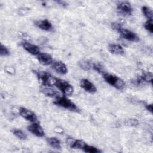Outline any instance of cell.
<instances>
[{"mask_svg":"<svg viewBox=\"0 0 153 153\" xmlns=\"http://www.w3.org/2000/svg\"><path fill=\"white\" fill-rule=\"evenodd\" d=\"M102 76L107 83L115 87L116 89L122 90L124 88L126 84L124 81L118 76L107 72H104Z\"/></svg>","mask_w":153,"mask_h":153,"instance_id":"6da1fadb","label":"cell"},{"mask_svg":"<svg viewBox=\"0 0 153 153\" xmlns=\"http://www.w3.org/2000/svg\"><path fill=\"white\" fill-rule=\"evenodd\" d=\"M53 103L58 106L62 107L65 109H68L72 112L79 111V109L76 105L69 99H68L67 96H65L62 97L57 96L56 100L53 102Z\"/></svg>","mask_w":153,"mask_h":153,"instance_id":"7a4b0ae2","label":"cell"},{"mask_svg":"<svg viewBox=\"0 0 153 153\" xmlns=\"http://www.w3.org/2000/svg\"><path fill=\"white\" fill-rule=\"evenodd\" d=\"M37 78L43 86L52 87L55 85L57 78L52 76L50 73L46 71H36Z\"/></svg>","mask_w":153,"mask_h":153,"instance_id":"3957f363","label":"cell"},{"mask_svg":"<svg viewBox=\"0 0 153 153\" xmlns=\"http://www.w3.org/2000/svg\"><path fill=\"white\" fill-rule=\"evenodd\" d=\"M55 85L65 96H69L73 94V87L68 82L63 79L57 78V81Z\"/></svg>","mask_w":153,"mask_h":153,"instance_id":"277c9868","label":"cell"},{"mask_svg":"<svg viewBox=\"0 0 153 153\" xmlns=\"http://www.w3.org/2000/svg\"><path fill=\"white\" fill-rule=\"evenodd\" d=\"M117 10L118 13L123 16H128L133 13V8L131 4L127 1L119 2L117 5Z\"/></svg>","mask_w":153,"mask_h":153,"instance_id":"5b68a950","label":"cell"},{"mask_svg":"<svg viewBox=\"0 0 153 153\" xmlns=\"http://www.w3.org/2000/svg\"><path fill=\"white\" fill-rule=\"evenodd\" d=\"M118 32L123 39L127 41L131 42H137L139 40V38L134 32L123 27L119 30Z\"/></svg>","mask_w":153,"mask_h":153,"instance_id":"8992f818","label":"cell"},{"mask_svg":"<svg viewBox=\"0 0 153 153\" xmlns=\"http://www.w3.org/2000/svg\"><path fill=\"white\" fill-rule=\"evenodd\" d=\"M19 112L20 115L22 118L28 121H30L31 123H35L37 121L38 118L35 114L26 108L20 107Z\"/></svg>","mask_w":153,"mask_h":153,"instance_id":"52a82bcc","label":"cell"},{"mask_svg":"<svg viewBox=\"0 0 153 153\" xmlns=\"http://www.w3.org/2000/svg\"><path fill=\"white\" fill-rule=\"evenodd\" d=\"M27 128L30 133L37 137H42L45 135V132L43 128L39 123L36 122L32 123L30 125L27 126Z\"/></svg>","mask_w":153,"mask_h":153,"instance_id":"ba28073f","label":"cell"},{"mask_svg":"<svg viewBox=\"0 0 153 153\" xmlns=\"http://www.w3.org/2000/svg\"><path fill=\"white\" fill-rule=\"evenodd\" d=\"M22 46L27 52L32 55L38 56L41 53L39 47L36 45L30 42L26 41L23 42H22Z\"/></svg>","mask_w":153,"mask_h":153,"instance_id":"9c48e42d","label":"cell"},{"mask_svg":"<svg viewBox=\"0 0 153 153\" xmlns=\"http://www.w3.org/2000/svg\"><path fill=\"white\" fill-rule=\"evenodd\" d=\"M80 87L86 92L91 94L94 93L97 91V88L95 85L87 79H82L81 80Z\"/></svg>","mask_w":153,"mask_h":153,"instance_id":"30bf717a","label":"cell"},{"mask_svg":"<svg viewBox=\"0 0 153 153\" xmlns=\"http://www.w3.org/2000/svg\"><path fill=\"white\" fill-rule=\"evenodd\" d=\"M35 25L39 29L47 32H51L53 30V26L51 23L47 19L36 20L35 22Z\"/></svg>","mask_w":153,"mask_h":153,"instance_id":"8fae6325","label":"cell"},{"mask_svg":"<svg viewBox=\"0 0 153 153\" xmlns=\"http://www.w3.org/2000/svg\"><path fill=\"white\" fill-rule=\"evenodd\" d=\"M52 69L60 75H65L68 72L66 65L61 61H56L51 64Z\"/></svg>","mask_w":153,"mask_h":153,"instance_id":"7c38bea8","label":"cell"},{"mask_svg":"<svg viewBox=\"0 0 153 153\" xmlns=\"http://www.w3.org/2000/svg\"><path fill=\"white\" fill-rule=\"evenodd\" d=\"M37 56V59L38 60L39 62L44 65V66H47L51 65L53 62V60L52 57L45 53H40Z\"/></svg>","mask_w":153,"mask_h":153,"instance_id":"4fadbf2b","label":"cell"},{"mask_svg":"<svg viewBox=\"0 0 153 153\" xmlns=\"http://www.w3.org/2000/svg\"><path fill=\"white\" fill-rule=\"evenodd\" d=\"M108 49L110 53L114 54L123 55L124 54V50L123 47L118 44H110L108 47Z\"/></svg>","mask_w":153,"mask_h":153,"instance_id":"5bb4252c","label":"cell"},{"mask_svg":"<svg viewBox=\"0 0 153 153\" xmlns=\"http://www.w3.org/2000/svg\"><path fill=\"white\" fill-rule=\"evenodd\" d=\"M47 142L52 148L56 149H60L61 148V143L59 139L55 137H50L46 139Z\"/></svg>","mask_w":153,"mask_h":153,"instance_id":"9a60e30c","label":"cell"},{"mask_svg":"<svg viewBox=\"0 0 153 153\" xmlns=\"http://www.w3.org/2000/svg\"><path fill=\"white\" fill-rule=\"evenodd\" d=\"M40 90L44 95L50 97H57L58 95L57 92L55 90L51 88V87L43 86V87H42Z\"/></svg>","mask_w":153,"mask_h":153,"instance_id":"2e32d148","label":"cell"},{"mask_svg":"<svg viewBox=\"0 0 153 153\" xmlns=\"http://www.w3.org/2000/svg\"><path fill=\"white\" fill-rule=\"evenodd\" d=\"M79 66L84 71H90L92 69L93 63L88 60H81L78 62Z\"/></svg>","mask_w":153,"mask_h":153,"instance_id":"e0dca14e","label":"cell"},{"mask_svg":"<svg viewBox=\"0 0 153 153\" xmlns=\"http://www.w3.org/2000/svg\"><path fill=\"white\" fill-rule=\"evenodd\" d=\"M85 143L80 139H76L70 142V146L72 149H82Z\"/></svg>","mask_w":153,"mask_h":153,"instance_id":"ac0fdd59","label":"cell"},{"mask_svg":"<svg viewBox=\"0 0 153 153\" xmlns=\"http://www.w3.org/2000/svg\"><path fill=\"white\" fill-rule=\"evenodd\" d=\"M142 11L143 15L148 19V20H152L153 12L150 7L148 6H143L142 7Z\"/></svg>","mask_w":153,"mask_h":153,"instance_id":"d6986e66","label":"cell"},{"mask_svg":"<svg viewBox=\"0 0 153 153\" xmlns=\"http://www.w3.org/2000/svg\"><path fill=\"white\" fill-rule=\"evenodd\" d=\"M82 150L85 152H88V153H99L101 151L98 149L96 147H94L91 145H89L87 143H85L82 148Z\"/></svg>","mask_w":153,"mask_h":153,"instance_id":"ffe728a7","label":"cell"},{"mask_svg":"<svg viewBox=\"0 0 153 153\" xmlns=\"http://www.w3.org/2000/svg\"><path fill=\"white\" fill-rule=\"evenodd\" d=\"M12 133L14 136L21 140H25L27 138V134L20 129H13L12 130Z\"/></svg>","mask_w":153,"mask_h":153,"instance_id":"44dd1931","label":"cell"},{"mask_svg":"<svg viewBox=\"0 0 153 153\" xmlns=\"http://www.w3.org/2000/svg\"><path fill=\"white\" fill-rule=\"evenodd\" d=\"M152 74L151 72L145 73L140 78V81L147 82H152Z\"/></svg>","mask_w":153,"mask_h":153,"instance_id":"7402d4cb","label":"cell"},{"mask_svg":"<svg viewBox=\"0 0 153 153\" xmlns=\"http://www.w3.org/2000/svg\"><path fill=\"white\" fill-rule=\"evenodd\" d=\"M145 29L151 33H153V22L152 20H147L144 23Z\"/></svg>","mask_w":153,"mask_h":153,"instance_id":"603a6c76","label":"cell"},{"mask_svg":"<svg viewBox=\"0 0 153 153\" xmlns=\"http://www.w3.org/2000/svg\"><path fill=\"white\" fill-rule=\"evenodd\" d=\"M92 69L97 71V72H99L100 74H103L104 72H105L104 71L103 68V66L99 64V63H93V66H92Z\"/></svg>","mask_w":153,"mask_h":153,"instance_id":"cb8c5ba5","label":"cell"},{"mask_svg":"<svg viewBox=\"0 0 153 153\" xmlns=\"http://www.w3.org/2000/svg\"><path fill=\"white\" fill-rule=\"evenodd\" d=\"M10 54V52L8 48L1 44V50H0V54L1 56H8Z\"/></svg>","mask_w":153,"mask_h":153,"instance_id":"d4e9b609","label":"cell"},{"mask_svg":"<svg viewBox=\"0 0 153 153\" xmlns=\"http://www.w3.org/2000/svg\"><path fill=\"white\" fill-rule=\"evenodd\" d=\"M122 25L119 23H117V22H114L112 23H111V27L112 28V29H114V30H115L116 32H118L119 30L122 27Z\"/></svg>","mask_w":153,"mask_h":153,"instance_id":"484cf974","label":"cell"},{"mask_svg":"<svg viewBox=\"0 0 153 153\" xmlns=\"http://www.w3.org/2000/svg\"><path fill=\"white\" fill-rule=\"evenodd\" d=\"M127 124H129L130 126H136V125H137L138 124V121L136 119H131V120H129L127 121Z\"/></svg>","mask_w":153,"mask_h":153,"instance_id":"4316f807","label":"cell"},{"mask_svg":"<svg viewBox=\"0 0 153 153\" xmlns=\"http://www.w3.org/2000/svg\"><path fill=\"white\" fill-rule=\"evenodd\" d=\"M5 71L7 72L10 74H14V71L12 67H7L5 68Z\"/></svg>","mask_w":153,"mask_h":153,"instance_id":"83f0119b","label":"cell"},{"mask_svg":"<svg viewBox=\"0 0 153 153\" xmlns=\"http://www.w3.org/2000/svg\"><path fill=\"white\" fill-rule=\"evenodd\" d=\"M145 108H146V109L149 112H150L151 113H152L153 110H152V104L146 105V106H145Z\"/></svg>","mask_w":153,"mask_h":153,"instance_id":"f1b7e54d","label":"cell"},{"mask_svg":"<svg viewBox=\"0 0 153 153\" xmlns=\"http://www.w3.org/2000/svg\"><path fill=\"white\" fill-rule=\"evenodd\" d=\"M19 14H22V15H25L27 13V10H25V8H20L19 10Z\"/></svg>","mask_w":153,"mask_h":153,"instance_id":"f546056e","label":"cell"},{"mask_svg":"<svg viewBox=\"0 0 153 153\" xmlns=\"http://www.w3.org/2000/svg\"><path fill=\"white\" fill-rule=\"evenodd\" d=\"M56 2H57V4H59V5H60L63 6V7H65V6H66V5H67V4H66V2H65V1H57Z\"/></svg>","mask_w":153,"mask_h":153,"instance_id":"4dcf8cb0","label":"cell"}]
</instances>
